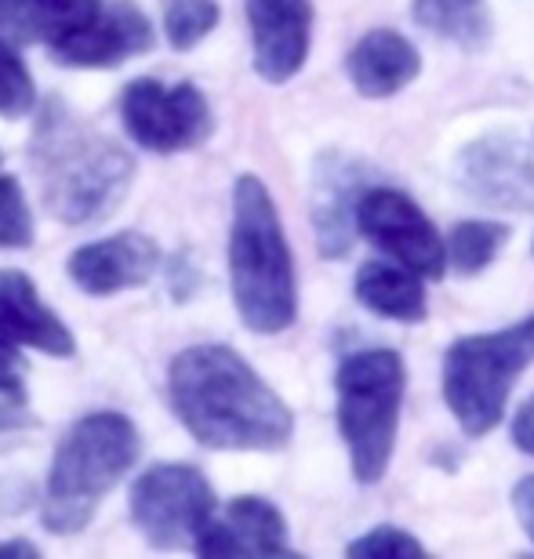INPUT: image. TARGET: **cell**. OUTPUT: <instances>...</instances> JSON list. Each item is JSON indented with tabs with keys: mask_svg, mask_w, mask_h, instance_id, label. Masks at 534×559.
Wrapping results in <instances>:
<instances>
[{
	"mask_svg": "<svg viewBox=\"0 0 534 559\" xmlns=\"http://www.w3.org/2000/svg\"><path fill=\"white\" fill-rule=\"evenodd\" d=\"M142 436L135 421L120 411H95L70 425L55 451L48 487H44V531L55 538H73L95 520L103 498L128 468L139 462Z\"/></svg>",
	"mask_w": 534,
	"mask_h": 559,
	"instance_id": "cell-4",
	"label": "cell"
},
{
	"mask_svg": "<svg viewBox=\"0 0 534 559\" xmlns=\"http://www.w3.org/2000/svg\"><path fill=\"white\" fill-rule=\"evenodd\" d=\"M459 186L498 207H524L534 197V135L495 131L473 142L459 160Z\"/></svg>",
	"mask_w": 534,
	"mask_h": 559,
	"instance_id": "cell-10",
	"label": "cell"
},
{
	"mask_svg": "<svg viewBox=\"0 0 534 559\" xmlns=\"http://www.w3.org/2000/svg\"><path fill=\"white\" fill-rule=\"evenodd\" d=\"M15 345L19 342L0 334V396L11 404H26V364Z\"/></svg>",
	"mask_w": 534,
	"mask_h": 559,
	"instance_id": "cell-26",
	"label": "cell"
},
{
	"mask_svg": "<svg viewBox=\"0 0 534 559\" xmlns=\"http://www.w3.org/2000/svg\"><path fill=\"white\" fill-rule=\"evenodd\" d=\"M37 556H40V549L33 542H22V538L0 542V559H37Z\"/></svg>",
	"mask_w": 534,
	"mask_h": 559,
	"instance_id": "cell-30",
	"label": "cell"
},
{
	"mask_svg": "<svg viewBox=\"0 0 534 559\" xmlns=\"http://www.w3.org/2000/svg\"><path fill=\"white\" fill-rule=\"evenodd\" d=\"M11 4H15V0H0V19L8 15V8H11Z\"/></svg>",
	"mask_w": 534,
	"mask_h": 559,
	"instance_id": "cell-31",
	"label": "cell"
},
{
	"mask_svg": "<svg viewBox=\"0 0 534 559\" xmlns=\"http://www.w3.org/2000/svg\"><path fill=\"white\" fill-rule=\"evenodd\" d=\"M168 396L186 432L207 451H284L292 443V407L229 345L178 353Z\"/></svg>",
	"mask_w": 534,
	"mask_h": 559,
	"instance_id": "cell-1",
	"label": "cell"
},
{
	"mask_svg": "<svg viewBox=\"0 0 534 559\" xmlns=\"http://www.w3.org/2000/svg\"><path fill=\"white\" fill-rule=\"evenodd\" d=\"M98 11H103V0H15L0 19V37L11 44L51 48L70 33L84 29Z\"/></svg>",
	"mask_w": 534,
	"mask_h": 559,
	"instance_id": "cell-18",
	"label": "cell"
},
{
	"mask_svg": "<svg viewBox=\"0 0 534 559\" xmlns=\"http://www.w3.org/2000/svg\"><path fill=\"white\" fill-rule=\"evenodd\" d=\"M404 389L407 371L396 349H356L339 364V432L360 484H378L389 473Z\"/></svg>",
	"mask_w": 534,
	"mask_h": 559,
	"instance_id": "cell-5",
	"label": "cell"
},
{
	"mask_svg": "<svg viewBox=\"0 0 534 559\" xmlns=\"http://www.w3.org/2000/svg\"><path fill=\"white\" fill-rule=\"evenodd\" d=\"M229 280L240 320L254 334H281L298 317L295 262L281 215L259 175H240L233 186Z\"/></svg>",
	"mask_w": 534,
	"mask_h": 559,
	"instance_id": "cell-3",
	"label": "cell"
},
{
	"mask_svg": "<svg viewBox=\"0 0 534 559\" xmlns=\"http://www.w3.org/2000/svg\"><path fill=\"white\" fill-rule=\"evenodd\" d=\"M422 70L418 51L404 33L371 29L356 40L346 59V73L364 98H389L415 81Z\"/></svg>",
	"mask_w": 534,
	"mask_h": 559,
	"instance_id": "cell-17",
	"label": "cell"
},
{
	"mask_svg": "<svg viewBox=\"0 0 534 559\" xmlns=\"http://www.w3.org/2000/svg\"><path fill=\"white\" fill-rule=\"evenodd\" d=\"M509 237V229L502 222H484L470 218L459 222L448 237V265H454L459 276H476L495 262V254L502 251V243Z\"/></svg>",
	"mask_w": 534,
	"mask_h": 559,
	"instance_id": "cell-21",
	"label": "cell"
},
{
	"mask_svg": "<svg viewBox=\"0 0 534 559\" xmlns=\"http://www.w3.org/2000/svg\"><path fill=\"white\" fill-rule=\"evenodd\" d=\"M161 270V248L146 233H117V237L84 243L70 254L66 273L84 295L109 298L120 290L150 284L153 273Z\"/></svg>",
	"mask_w": 534,
	"mask_h": 559,
	"instance_id": "cell-13",
	"label": "cell"
},
{
	"mask_svg": "<svg viewBox=\"0 0 534 559\" xmlns=\"http://www.w3.org/2000/svg\"><path fill=\"white\" fill-rule=\"evenodd\" d=\"M513 443L524 454L534 457V396L524 400V407L517 411V418H513Z\"/></svg>",
	"mask_w": 534,
	"mask_h": 559,
	"instance_id": "cell-28",
	"label": "cell"
},
{
	"mask_svg": "<svg viewBox=\"0 0 534 559\" xmlns=\"http://www.w3.org/2000/svg\"><path fill=\"white\" fill-rule=\"evenodd\" d=\"M534 360V317L491 334H465L443 353V400L462 432L480 440L506 415L517 378Z\"/></svg>",
	"mask_w": 534,
	"mask_h": 559,
	"instance_id": "cell-6",
	"label": "cell"
},
{
	"mask_svg": "<svg viewBox=\"0 0 534 559\" xmlns=\"http://www.w3.org/2000/svg\"><path fill=\"white\" fill-rule=\"evenodd\" d=\"M120 120H124L131 142L150 153L200 150L215 131V114L197 84H164L153 76H139L124 87Z\"/></svg>",
	"mask_w": 534,
	"mask_h": 559,
	"instance_id": "cell-8",
	"label": "cell"
},
{
	"mask_svg": "<svg viewBox=\"0 0 534 559\" xmlns=\"http://www.w3.org/2000/svg\"><path fill=\"white\" fill-rule=\"evenodd\" d=\"M356 301L371 309L375 317L396 320V323H422L426 320V290H422V276L407 265H385L367 262L356 273Z\"/></svg>",
	"mask_w": 534,
	"mask_h": 559,
	"instance_id": "cell-19",
	"label": "cell"
},
{
	"mask_svg": "<svg viewBox=\"0 0 534 559\" xmlns=\"http://www.w3.org/2000/svg\"><path fill=\"white\" fill-rule=\"evenodd\" d=\"M215 516V490L207 476L186 462L146 468L131 487V520L150 549H193Z\"/></svg>",
	"mask_w": 534,
	"mask_h": 559,
	"instance_id": "cell-7",
	"label": "cell"
},
{
	"mask_svg": "<svg viewBox=\"0 0 534 559\" xmlns=\"http://www.w3.org/2000/svg\"><path fill=\"white\" fill-rule=\"evenodd\" d=\"M349 556H396V559H407V556H426L422 542L415 534L400 531V527H375L367 531L364 538L349 542Z\"/></svg>",
	"mask_w": 534,
	"mask_h": 559,
	"instance_id": "cell-25",
	"label": "cell"
},
{
	"mask_svg": "<svg viewBox=\"0 0 534 559\" xmlns=\"http://www.w3.org/2000/svg\"><path fill=\"white\" fill-rule=\"evenodd\" d=\"M356 229L422 280H440L448 273V243L426 218V211L393 186L364 189L356 204Z\"/></svg>",
	"mask_w": 534,
	"mask_h": 559,
	"instance_id": "cell-9",
	"label": "cell"
},
{
	"mask_svg": "<svg viewBox=\"0 0 534 559\" xmlns=\"http://www.w3.org/2000/svg\"><path fill=\"white\" fill-rule=\"evenodd\" d=\"M29 167L48 215L66 226H95L109 218L135 178L131 153L76 117L59 95L40 106L29 139Z\"/></svg>",
	"mask_w": 534,
	"mask_h": 559,
	"instance_id": "cell-2",
	"label": "cell"
},
{
	"mask_svg": "<svg viewBox=\"0 0 534 559\" xmlns=\"http://www.w3.org/2000/svg\"><path fill=\"white\" fill-rule=\"evenodd\" d=\"M411 15L432 37L459 44L462 51H480L491 40V8L487 0H415Z\"/></svg>",
	"mask_w": 534,
	"mask_h": 559,
	"instance_id": "cell-20",
	"label": "cell"
},
{
	"mask_svg": "<svg viewBox=\"0 0 534 559\" xmlns=\"http://www.w3.org/2000/svg\"><path fill=\"white\" fill-rule=\"evenodd\" d=\"M37 418L29 415L26 404H0V440H8V436H22V432H29V429H37Z\"/></svg>",
	"mask_w": 534,
	"mask_h": 559,
	"instance_id": "cell-27",
	"label": "cell"
},
{
	"mask_svg": "<svg viewBox=\"0 0 534 559\" xmlns=\"http://www.w3.org/2000/svg\"><path fill=\"white\" fill-rule=\"evenodd\" d=\"M33 211L11 175H0V251H22L33 243Z\"/></svg>",
	"mask_w": 534,
	"mask_h": 559,
	"instance_id": "cell-24",
	"label": "cell"
},
{
	"mask_svg": "<svg viewBox=\"0 0 534 559\" xmlns=\"http://www.w3.org/2000/svg\"><path fill=\"white\" fill-rule=\"evenodd\" d=\"M251 26L254 70L262 81L284 84L306 66L313 37V0H244Z\"/></svg>",
	"mask_w": 534,
	"mask_h": 559,
	"instance_id": "cell-12",
	"label": "cell"
},
{
	"mask_svg": "<svg viewBox=\"0 0 534 559\" xmlns=\"http://www.w3.org/2000/svg\"><path fill=\"white\" fill-rule=\"evenodd\" d=\"M513 509H517L520 523H524L527 538L534 542V476L520 479V484H517V490H513Z\"/></svg>",
	"mask_w": 534,
	"mask_h": 559,
	"instance_id": "cell-29",
	"label": "cell"
},
{
	"mask_svg": "<svg viewBox=\"0 0 534 559\" xmlns=\"http://www.w3.org/2000/svg\"><path fill=\"white\" fill-rule=\"evenodd\" d=\"M197 556H292L284 512L259 495L233 498L197 538Z\"/></svg>",
	"mask_w": 534,
	"mask_h": 559,
	"instance_id": "cell-15",
	"label": "cell"
},
{
	"mask_svg": "<svg viewBox=\"0 0 534 559\" xmlns=\"http://www.w3.org/2000/svg\"><path fill=\"white\" fill-rule=\"evenodd\" d=\"M218 26L215 0H164V33L175 51L197 48Z\"/></svg>",
	"mask_w": 534,
	"mask_h": 559,
	"instance_id": "cell-22",
	"label": "cell"
},
{
	"mask_svg": "<svg viewBox=\"0 0 534 559\" xmlns=\"http://www.w3.org/2000/svg\"><path fill=\"white\" fill-rule=\"evenodd\" d=\"M37 106V84L19 55V44L0 37V117L19 120Z\"/></svg>",
	"mask_w": 534,
	"mask_h": 559,
	"instance_id": "cell-23",
	"label": "cell"
},
{
	"mask_svg": "<svg viewBox=\"0 0 534 559\" xmlns=\"http://www.w3.org/2000/svg\"><path fill=\"white\" fill-rule=\"evenodd\" d=\"M153 48V26L146 11L131 0H114L87 22L84 29L70 33L66 40L51 44V62L66 70H117L135 55Z\"/></svg>",
	"mask_w": 534,
	"mask_h": 559,
	"instance_id": "cell-11",
	"label": "cell"
},
{
	"mask_svg": "<svg viewBox=\"0 0 534 559\" xmlns=\"http://www.w3.org/2000/svg\"><path fill=\"white\" fill-rule=\"evenodd\" d=\"M0 334L59 360H70L76 353L73 331L59 312L44 306L37 284L19 270H0Z\"/></svg>",
	"mask_w": 534,
	"mask_h": 559,
	"instance_id": "cell-16",
	"label": "cell"
},
{
	"mask_svg": "<svg viewBox=\"0 0 534 559\" xmlns=\"http://www.w3.org/2000/svg\"><path fill=\"white\" fill-rule=\"evenodd\" d=\"M367 164L346 153H324L313 167V226L320 254L342 259L356 237V204L367 182Z\"/></svg>",
	"mask_w": 534,
	"mask_h": 559,
	"instance_id": "cell-14",
	"label": "cell"
}]
</instances>
